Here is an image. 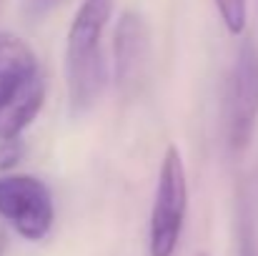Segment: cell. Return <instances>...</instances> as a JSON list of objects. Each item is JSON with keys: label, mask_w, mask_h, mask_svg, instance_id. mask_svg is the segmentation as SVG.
<instances>
[{"label": "cell", "mask_w": 258, "mask_h": 256, "mask_svg": "<svg viewBox=\"0 0 258 256\" xmlns=\"http://www.w3.org/2000/svg\"><path fill=\"white\" fill-rule=\"evenodd\" d=\"M20 153H23V146L18 138H5L0 141V171L13 169L18 161H20Z\"/></svg>", "instance_id": "30bf717a"}, {"label": "cell", "mask_w": 258, "mask_h": 256, "mask_svg": "<svg viewBox=\"0 0 258 256\" xmlns=\"http://www.w3.org/2000/svg\"><path fill=\"white\" fill-rule=\"evenodd\" d=\"M216 8L228 33L241 35L246 30V0H216Z\"/></svg>", "instance_id": "ba28073f"}, {"label": "cell", "mask_w": 258, "mask_h": 256, "mask_svg": "<svg viewBox=\"0 0 258 256\" xmlns=\"http://www.w3.org/2000/svg\"><path fill=\"white\" fill-rule=\"evenodd\" d=\"M68 0H23V13L30 20H40L45 15H50L53 10H58L60 5H66Z\"/></svg>", "instance_id": "9c48e42d"}, {"label": "cell", "mask_w": 258, "mask_h": 256, "mask_svg": "<svg viewBox=\"0 0 258 256\" xmlns=\"http://www.w3.org/2000/svg\"><path fill=\"white\" fill-rule=\"evenodd\" d=\"M236 254L238 256H258V234L253 203L248 188L241 183L236 196Z\"/></svg>", "instance_id": "52a82bcc"}, {"label": "cell", "mask_w": 258, "mask_h": 256, "mask_svg": "<svg viewBox=\"0 0 258 256\" xmlns=\"http://www.w3.org/2000/svg\"><path fill=\"white\" fill-rule=\"evenodd\" d=\"M148 63V28L136 10H125L118 18L113 33V66L115 83L123 95H133L146 76Z\"/></svg>", "instance_id": "5b68a950"}, {"label": "cell", "mask_w": 258, "mask_h": 256, "mask_svg": "<svg viewBox=\"0 0 258 256\" xmlns=\"http://www.w3.org/2000/svg\"><path fill=\"white\" fill-rule=\"evenodd\" d=\"M43 98H45V81L40 71L0 88V141L18 138L38 116Z\"/></svg>", "instance_id": "8992f818"}, {"label": "cell", "mask_w": 258, "mask_h": 256, "mask_svg": "<svg viewBox=\"0 0 258 256\" xmlns=\"http://www.w3.org/2000/svg\"><path fill=\"white\" fill-rule=\"evenodd\" d=\"M5 251V239H3V234H0V254Z\"/></svg>", "instance_id": "8fae6325"}, {"label": "cell", "mask_w": 258, "mask_h": 256, "mask_svg": "<svg viewBox=\"0 0 258 256\" xmlns=\"http://www.w3.org/2000/svg\"><path fill=\"white\" fill-rule=\"evenodd\" d=\"M113 13V0H83L66 40L68 100L73 113H86L105 88V61L100 38Z\"/></svg>", "instance_id": "6da1fadb"}, {"label": "cell", "mask_w": 258, "mask_h": 256, "mask_svg": "<svg viewBox=\"0 0 258 256\" xmlns=\"http://www.w3.org/2000/svg\"><path fill=\"white\" fill-rule=\"evenodd\" d=\"M0 219L28 241L45 239L55 221L50 188L35 176H0Z\"/></svg>", "instance_id": "277c9868"}, {"label": "cell", "mask_w": 258, "mask_h": 256, "mask_svg": "<svg viewBox=\"0 0 258 256\" xmlns=\"http://www.w3.org/2000/svg\"><path fill=\"white\" fill-rule=\"evenodd\" d=\"M258 123V45L243 38L228 78L226 95V136L231 151L248 148Z\"/></svg>", "instance_id": "3957f363"}, {"label": "cell", "mask_w": 258, "mask_h": 256, "mask_svg": "<svg viewBox=\"0 0 258 256\" xmlns=\"http://www.w3.org/2000/svg\"><path fill=\"white\" fill-rule=\"evenodd\" d=\"M196 256H208V254H206V251H198V254H196Z\"/></svg>", "instance_id": "7c38bea8"}, {"label": "cell", "mask_w": 258, "mask_h": 256, "mask_svg": "<svg viewBox=\"0 0 258 256\" xmlns=\"http://www.w3.org/2000/svg\"><path fill=\"white\" fill-rule=\"evenodd\" d=\"M188 214V181L178 148L171 146L163 153L158 186L151 211V231H148V254L151 256H173L183 224Z\"/></svg>", "instance_id": "7a4b0ae2"}]
</instances>
